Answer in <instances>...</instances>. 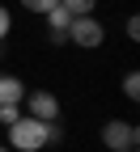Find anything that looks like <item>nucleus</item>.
I'll return each instance as SVG.
<instances>
[{
    "mask_svg": "<svg viewBox=\"0 0 140 152\" xmlns=\"http://www.w3.org/2000/svg\"><path fill=\"white\" fill-rule=\"evenodd\" d=\"M59 135H64L59 123H43L34 114L9 123V148H17V152H43L47 144H59Z\"/></svg>",
    "mask_w": 140,
    "mask_h": 152,
    "instance_id": "obj_1",
    "label": "nucleus"
},
{
    "mask_svg": "<svg viewBox=\"0 0 140 152\" xmlns=\"http://www.w3.org/2000/svg\"><path fill=\"white\" fill-rule=\"evenodd\" d=\"M68 42L93 51V47H102V42H106V30H102V21H98L93 13H89V17H72V26H68Z\"/></svg>",
    "mask_w": 140,
    "mask_h": 152,
    "instance_id": "obj_2",
    "label": "nucleus"
},
{
    "mask_svg": "<svg viewBox=\"0 0 140 152\" xmlns=\"http://www.w3.org/2000/svg\"><path fill=\"white\" fill-rule=\"evenodd\" d=\"M136 140H140V131H136L132 123H123V118H110V123L102 127V144H106L110 152H132Z\"/></svg>",
    "mask_w": 140,
    "mask_h": 152,
    "instance_id": "obj_3",
    "label": "nucleus"
},
{
    "mask_svg": "<svg viewBox=\"0 0 140 152\" xmlns=\"http://www.w3.org/2000/svg\"><path fill=\"white\" fill-rule=\"evenodd\" d=\"M21 102L30 106L34 118H43V123H55V118H59V102H55V93H47V89L30 93V97H21Z\"/></svg>",
    "mask_w": 140,
    "mask_h": 152,
    "instance_id": "obj_4",
    "label": "nucleus"
},
{
    "mask_svg": "<svg viewBox=\"0 0 140 152\" xmlns=\"http://www.w3.org/2000/svg\"><path fill=\"white\" fill-rule=\"evenodd\" d=\"M47 17V26H51V42L59 47V42H68V26H72V13L64 9V4H55L51 13H43Z\"/></svg>",
    "mask_w": 140,
    "mask_h": 152,
    "instance_id": "obj_5",
    "label": "nucleus"
},
{
    "mask_svg": "<svg viewBox=\"0 0 140 152\" xmlns=\"http://www.w3.org/2000/svg\"><path fill=\"white\" fill-rule=\"evenodd\" d=\"M21 97H26L21 80L9 76V72H0V106H21Z\"/></svg>",
    "mask_w": 140,
    "mask_h": 152,
    "instance_id": "obj_6",
    "label": "nucleus"
},
{
    "mask_svg": "<svg viewBox=\"0 0 140 152\" xmlns=\"http://www.w3.org/2000/svg\"><path fill=\"white\" fill-rule=\"evenodd\" d=\"M59 4H64L72 17H89L93 13V4H98V0H59Z\"/></svg>",
    "mask_w": 140,
    "mask_h": 152,
    "instance_id": "obj_7",
    "label": "nucleus"
},
{
    "mask_svg": "<svg viewBox=\"0 0 140 152\" xmlns=\"http://www.w3.org/2000/svg\"><path fill=\"white\" fill-rule=\"evenodd\" d=\"M123 93H127V102H140V76H136V72L123 76Z\"/></svg>",
    "mask_w": 140,
    "mask_h": 152,
    "instance_id": "obj_8",
    "label": "nucleus"
},
{
    "mask_svg": "<svg viewBox=\"0 0 140 152\" xmlns=\"http://www.w3.org/2000/svg\"><path fill=\"white\" fill-rule=\"evenodd\" d=\"M55 4H59V0H21V9H26V13H51Z\"/></svg>",
    "mask_w": 140,
    "mask_h": 152,
    "instance_id": "obj_9",
    "label": "nucleus"
},
{
    "mask_svg": "<svg viewBox=\"0 0 140 152\" xmlns=\"http://www.w3.org/2000/svg\"><path fill=\"white\" fill-rule=\"evenodd\" d=\"M13 34V17H9V9L0 4V42H4V38Z\"/></svg>",
    "mask_w": 140,
    "mask_h": 152,
    "instance_id": "obj_10",
    "label": "nucleus"
},
{
    "mask_svg": "<svg viewBox=\"0 0 140 152\" xmlns=\"http://www.w3.org/2000/svg\"><path fill=\"white\" fill-rule=\"evenodd\" d=\"M127 38H132V42L140 38V17H127Z\"/></svg>",
    "mask_w": 140,
    "mask_h": 152,
    "instance_id": "obj_11",
    "label": "nucleus"
},
{
    "mask_svg": "<svg viewBox=\"0 0 140 152\" xmlns=\"http://www.w3.org/2000/svg\"><path fill=\"white\" fill-rule=\"evenodd\" d=\"M0 152H13V148H9V144H0Z\"/></svg>",
    "mask_w": 140,
    "mask_h": 152,
    "instance_id": "obj_12",
    "label": "nucleus"
},
{
    "mask_svg": "<svg viewBox=\"0 0 140 152\" xmlns=\"http://www.w3.org/2000/svg\"><path fill=\"white\" fill-rule=\"evenodd\" d=\"M0 55H4V42H0Z\"/></svg>",
    "mask_w": 140,
    "mask_h": 152,
    "instance_id": "obj_13",
    "label": "nucleus"
}]
</instances>
